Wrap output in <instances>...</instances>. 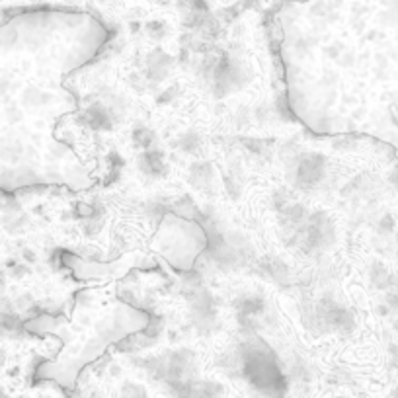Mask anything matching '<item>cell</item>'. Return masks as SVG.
Segmentation results:
<instances>
[{
    "label": "cell",
    "instance_id": "cell-1",
    "mask_svg": "<svg viewBox=\"0 0 398 398\" xmlns=\"http://www.w3.org/2000/svg\"><path fill=\"white\" fill-rule=\"evenodd\" d=\"M149 326V314L131 307L114 295H90L88 305L77 308L71 319L41 316L29 322L27 328L39 334H57L66 338L61 356L78 360V367L96 360L103 347L125 336L142 332Z\"/></svg>",
    "mask_w": 398,
    "mask_h": 398
}]
</instances>
